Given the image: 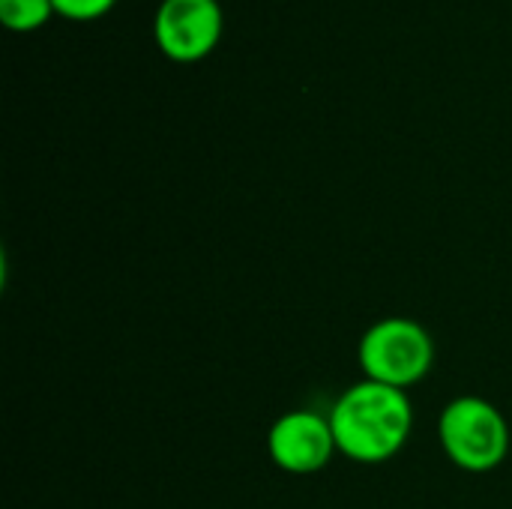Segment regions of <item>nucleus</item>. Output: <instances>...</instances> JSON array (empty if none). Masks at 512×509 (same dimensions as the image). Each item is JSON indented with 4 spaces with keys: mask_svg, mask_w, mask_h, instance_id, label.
Wrapping results in <instances>:
<instances>
[{
    "mask_svg": "<svg viewBox=\"0 0 512 509\" xmlns=\"http://www.w3.org/2000/svg\"><path fill=\"white\" fill-rule=\"evenodd\" d=\"M336 447L345 459L360 465H381L393 459L411 438L414 408L405 390L357 381L330 408Z\"/></svg>",
    "mask_w": 512,
    "mask_h": 509,
    "instance_id": "obj_1",
    "label": "nucleus"
},
{
    "mask_svg": "<svg viewBox=\"0 0 512 509\" xmlns=\"http://www.w3.org/2000/svg\"><path fill=\"white\" fill-rule=\"evenodd\" d=\"M360 369L369 381L405 390L420 384L435 366V339L432 333L402 315L375 321L357 348Z\"/></svg>",
    "mask_w": 512,
    "mask_h": 509,
    "instance_id": "obj_2",
    "label": "nucleus"
},
{
    "mask_svg": "<svg viewBox=\"0 0 512 509\" xmlns=\"http://www.w3.org/2000/svg\"><path fill=\"white\" fill-rule=\"evenodd\" d=\"M438 438L447 459L468 474H489L501 468L510 453L507 417L480 396L447 402L438 420Z\"/></svg>",
    "mask_w": 512,
    "mask_h": 509,
    "instance_id": "obj_3",
    "label": "nucleus"
},
{
    "mask_svg": "<svg viewBox=\"0 0 512 509\" xmlns=\"http://www.w3.org/2000/svg\"><path fill=\"white\" fill-rule=\"evenodd\" d=\"M153 36L171 60L195 63L222 39V6L219 0H162L153 18Z\"/></svg>",
    "mask_w": 512,
    "mask_h": 509,
    "instance_id": "obj_4",
    "label": "nucleus"
},
{
    "mask_svg": "<svg viewBox=\"0 0 512 509\" xmlns=\"http://www.w3.org/2000/svg\"><path fill=\"white\" fill-rule=\"evenodd\" d=\"M267 453L276 468L294 477L318 474L339 453L330 417L315 411H288L282 414L267 435Z\"/></svg>",
    "mask_w": 512,
    "mask_h": 509,
    "instance_id": "obj_5",
    "label": "nucleus"
},
{
    "mask_svg": "<svg viewBox=\"0 0 512 509\" xmlns=\"http://www.w3.org/2000/svg\"><path fill=\"white\" fill-rule=\"evenodd\" d=\"M54 15L51 0H0V21L12 30H36Z\"/></svg>",
    "mask_w": 512,
    "mask_h": 509,
    "instance_id": "obj_6",
    "label": "nucleus"
},
{
    "mask_svg": "<svg viewBox=\"0 0 512 509\" xmlns=\"http://www.w3.org/2000/svg\"><path fill=\"white\" fill-rule=\"evenodd\" d=\"M54 12L69 18V21H93L102 18L117 0H51Z\"/></svg>",
    "mask_w": 512,
    "mask_h": 509,
    "instance_id": "obj_7",
    "label": "nucleus"
}]
</instances>
